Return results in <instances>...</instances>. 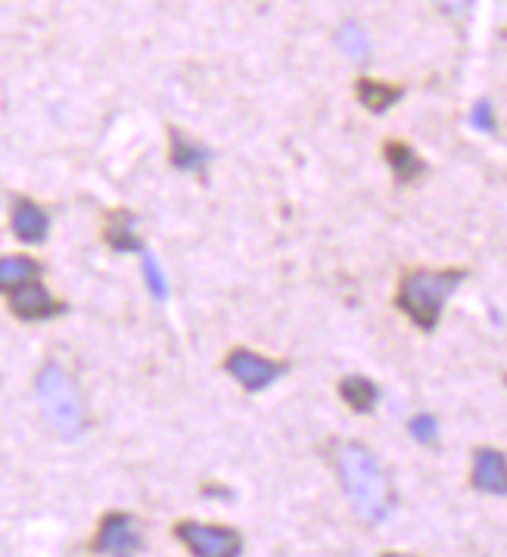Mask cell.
I'll use <instances>...</instances> for the list:
<instances>
[{
	"label": "cell",
	"mask_w": 507,
	"mask_h": 557,
	"mask_svg": "<svg viewBox=\"0 0 507 557\" xmlns=\"http://www.w3.org/2000/svg\"><path fill=\"white\" fill-rule=\"evenodd\" d=\"M38 405L45 411L47 424L63 440H75L85 430V401L78 386L72 383L63 368L45 364L38 374Z\"/></svg>",
	"instance_id": "obj_3"
},
{
	"label": "cell",
	"mask_w": 507,
	"mask_h": 557,
	"mask_svg": "<svg viewBox=\"0 0 507 557\" xmlns=\"http://www.w3.org/2000/svg\"><path fill=\"white\" fill-rule=\"evenodd\" d=\"M10 312L23 318V321H47L53 314L66 312V306L57 302L38 281H32V284L10 293Z\"/></svg>",
	"instance_id": "obj_7"
},
{
	"label": "cell",
	"mask_w": 507,
	"mask_h": 557,
	"mask_svg": "<svg viewBox=\"0 0 507 557\" xmlns=\"http://www.w3.org/2000/svg\"><path fill=\"white\" fill-rule=\"evenodd\" d=\"M336 468H339L343 490L349 495L358 517L368 520V523H380L389 513V505H393L389 480L380 468V461L364 446L349 443V446L339 448Z\"/></svg>",
	"instance_id": "obj_1"
},
{
	"label": "cell",
	"mask_w": 507,
	"mask_h": 557,
	"mask_svg": "<svg viewBox=\"0 0 507 557\" xmlns=\"http://www.w3.org/2000/svg\"><path fill=\"white\" fill-rule=\"evenodd\" d=\"M47 231H50V219H47L45 209L25 200V197H16V202H13V234L23 244H45Z\"/></svg>",
	"instance_id": "obj_9"
},
{
	"label": "cell",
	"mask_w": 507,
	"mask_h": 557,
	"mask_svg": "<svg viewBox=\"0 0 507 557\" xmlns=\"http://www.w3.org/2000/svg\"><path fill=\"white\" fill-rule=\"evenodd\" d=\"M473 125H477L480 132H492V128H495V119H492L489 100H480V103L473 107Z\"/></svg>",
	"instance_id": "obj_19"
},
{
	"label": "cell",
	"mask_w": 507,
	"mask_h": 557,
	"mask_svg": "<svg viewBox=\"0 0 507 557\" xmlns=\"http://www.w3.org/2000/svg\"><path fill=\"white\" fill-rule=\"evenodd\" d=\"M134 224H137V215H132L128 209H115L107 219V244L119 252H144V244L137 240L134 234Z\"/></svg>",
	"instance_id": "obj_12"
},
{
	"label": "cell",
	"mask_w": 507,
	"mask_h": 557,
	"mask_svg": "<svg viewBox=\"0 0 507 557\" xmlns=\"http://www.w3.org/2000/svg\"><path fill=\"white\" fill-rule=\"evenodd\" d=\"M436 7H440L442 13H448V16H461V13H467L470 0H436Z\"/></svg>",
	"instance_id": "obj_20"
},
{
	"label": "cell",
	"mask_w": 507,
	"mask_h": 557,
	"mask_svg": "<svg viewBox=\"0 0 507 557\" xmlns=\"http://www.w3.org/2000/svg\"><path fill=\"white\" fill-rule=\"evenodd\" d=\"M411 436L418 440V443H423V446H433L436 440H440V424L430 418V414H418V418H411Z\"/></svg>",
	"instance_id": "obj_18"
},
{
	"label": "cell",
	"mask_w": 507,
	"mask_h": 557,
	"mask_svg": "<svg viewBox=\"0 0 507 557\" xmlns=\"http://www.w3.org/2000/svg\"><path fill=\"white\" fill-rule=\"evenodd\" d=\"M358 100L368 107L371 112H386L393 103L401 100V94L405 90L398 88V85H389V82H376V78H358Z\"/></svg>",
	"instance_id": "obj_13"
},
{
	"label": "cell",
	"mask_w": 507,
	"mask_h": 557,
	"mask_svg": "<svg viewBox=\"0 0 507 557\" xmlns=\"http://www.w3.org/2000/svg\"><path fill=\"white\" fill-rule=\"evenodd\" d=\"M473 490L489 495H507V458L495 448H477L473 455Z\"/></svg>",
	"instance_id": "obj_8"
},
{
	"label": "cell",
	"mask_w": 507,
	"mask_h": 557,
	"mask_svg": "<svg viewBox=\"0 0 507 557\" xmlns=\"http://www.w3.org/2000/svg\"><path fill=\"white\" fill-rule=\"evenodd\" d=\"M339 396L349 401V408H355L358 414H371L376 408V399H380V389L368 377H346L339 383Z\"/></svg>",
	"instance_id": "obj_14"
},
{
	"label": "cell",
	"mask_w": 507,
	"mask_h": 557,
	"mask_svg": "<svg viewBox=\"0 0 507 557\" xmlns=\"http://www.w3.org/2000/svg\"><path fill=\"white\" fill-rule=\"evenodd\" d=\"M224 371L237 380L246 393H259V389L271 386L277 377H284L287 374V364L256 356L249 349H234L231 356L224 358Z\"/></svg>",
	"instance_id": "obj_5"
},
{
	"label": "cell",
	"mask_w": 507,
	"mask_h": 557,
	"mask_svg": "<svg viewBox=\"0 0 507 557\" xmlns=\"http://www.w3.org/2000/svg\"><path fill=\"white\" fill-rule=\"evenodd\" d=\"M467 277L463 268H445V271H408L398 284L396 306L408 314L420 331H433L440 324V314L448 296L461 287Z\"/></svg>",
	"instance_id": "obj_2"
},
{
	"label": "cell",
	"mask_w": 507,
	"mask_h": 557,
	"mask_svg": "<svg viewBox=\"0 0 507 557\" xmlns=\"http://www.w3.org/2000/svg\"><path fill=\"white\" fill-rule=\"evenodd\" d=\"M144 277H147V284H150V293H153L156 299H165V296H169V284H165V274H162V268H159V262H156L150 252L144 256Z\"/></svg>",
	"instance_id": "obj_17"
},
{
	"label": "cell",
	"mask_w": 507,
	"mask_h": 557,
	"mask_svg": "<svg viewBox=\"0 0 507 557\" xmlns=\"http://www.w3.org/2000/svg\"><path fill=\"white\" fill-rule=\"evenodd\" d=\"M90 548L97 555H137L144 548V542L134 530L132 513H107L100 520V533H97Z\"/></svg>",
	"instance_id": "obj_6"
},
{
	"label": "cell",
	"mask_w": 507,
	"mask_h": 557,
	"mask_svg": "<svg viewBox=\"0 0 507 557\" xmlns=\"http://www.w3.org/2000/svg\"><path fill=\"white\" fill-rule=\"evenodd\" d=\"M339 45H343V50H346L353 60H368V53H371L368 35H364L355 23H346L339 28Z\"/></svg>",
	"instance_id": "obj_16"
},
{
	"label": "cell",
	"mask_w": 507,
	"mask_h": 557,
	"mask_svg": "<svg viewBox=\"0 0 507 557\" xmlns=\"http://www.w3.org/2000/svg\"><path fill=\"white\" fill-rule=\"evenodd\" d=\"M41 277V265L28 256H0V293L20 290Z\"/></svg>",
	"instance_id": "obj_10"
},
{
	"label": "cell",
	"mask_w": 507,
	"mask_h": 557,
	"mask_svg": "<svg viewBox=\"0 0 507 557\" xmlns=\"http://www.w3.org/2000/svg\"><path fill=\"white\" fill-rule=\"evenodd\" d=\"M206 162H209V150L190 144L187 137H181V132L172 128V165L181 172H199L206 169Z\"/></svg>",
	"instance_id": "obj_15"
},
{
	"label": "cell",
	"mask_w": 507,
	"mask_h": 557,
	"mask_svg": "<svg viewBox=\"0 0 507 557\" xmlns=\"http://www.w3.org/2000/svg\"><path fill=\"white\" fill-rule=\"evenodd\" d=\"M383 157L393 165V172H396V178L401 181V184L420 181L423 178V172H426V162L415 153V147H408V144H401V140H386Z\"/></svg>",
	"instance_id": "obj_11"
},
{
	"label": "cell",
	"mask_w": 507,
	"mask_h": 557,
	"mask_svg": "<svg viewBox=\"0 0 507 557\" xmlns=\"http://www.w3.org/2000/svg\"><path fill=\"white\" fill-rule=\"evenodd\" d=\"M175 535L187 545V552L199 557H237L243 552V539L227 527H202L194 520H181Z\"/></svg>",
	"instance_id": "obj_4"
}]
</instances>
